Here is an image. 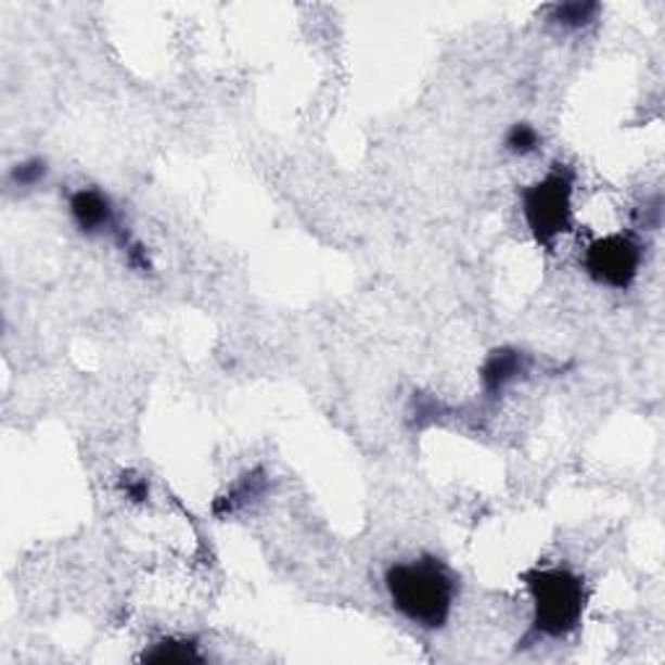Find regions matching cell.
<instances>
[{
	"mask_svg": "<svg viewBox=\"0 0 665 665\" xmlns=\"http://www.w3.org/2000/svg\"><path fill=\"white\" fill-rule=\"evenodd\" d=\"M123 489L125 494H128V499H133V502H146L149 499L146 478H125Z\"/></svg>",
	"mask_w": 665,
	"mask_h": 665,
	"instance_id": "12",
	"label": "cell"
},
{
	"mask_svg": "<svg viewBox=\"0 0 665 665\" xmlns=\"http://www.w3.org/2000/svg\"><path fill=\"white\" fill-rule=\"evenodd\" d=\"M48 177V162L44 159H26L11 169V182L16 188H37Z\"/></svg>",
	"mask_w": 665,
	"mask_h": 665,
	"instance_id": "11",
	"label": "cell"
},
{
	"mask_svg": "<svg viewBox=\"0 0 665 665\" xmlns=\"http://www.w3.org/2000/svg\"><path fill=\"white\" fill-rule=\"evenodd\" d=\"M533 601V629L549 640H562L583 622L585 585L575 572L562 567H538L525 575Z\"/></svg>",
	"mask_w": 665,
	"mask_h": 665,
	"instance_id": "2",
	"label": "cell"
},
{
	"mask_svg": "<svg viewBox=\"0 0 665 665\" xmlns=\"http://www.w3.org/2000/svg\"><path fill=\"white\" fill-rule=\"evenodd\" d=\"M143 661L151 663H201L203 655L197 653V648L190 640H162L151 644V650L143 653Z\"/></svg>",
	"mask_w": 665,
	"mask_h": 665,
	"instance_id": "8",
	"label": "cell"
},
{
	"mask_svg": "<svg viewBox=\"0 0 665 665\" xmlns=\"http://www.w3.org/2000/svg\"><path fill=\"white\" fill-rule=\"evenodd\" d=\"M583 266L592 281L609 289H627L642 266V247L627 234H609L590 242Z\"/></svg>",
	"mask_w": 665,
	"mask_h": 665,
	"instance_id": "4",
	"label": "cell"
},
{
	"mask_svg": "<svg viewBox=\"0 0 665 665\" xmlns=\"http://www.w3.org/2000/svg\"><path fill=\"white\" fill-rule=\"evenodd\" d=\"M263 491H266V476H263L260 471L247 473V476H242L234 486H229V491L223 494V497L216 499L214 512L216 515H234L236 510L247 507L255 497H260Z\"/></svg>",
	"mask_w": 665,
	"mask_h": 665,
	"instance_id": "7",
	"label": "cell"
},
{
	"mask_svg": "<svg viewBox=\"0 0 665 665\" xmlns=\"http://www.w3.org/2000/svg\"><path fill=\"white\" fill-rule=\"evenodd\" d=\"M71 219L78 227V232L99 236V234H115L120 240V245L125 247L130 242V236L120 229V221H117L115 208H112L110 197L97 188H81L71 195L68 201Z\"/></svg>",
	"mask_w": 665,
	"mask_h": 665,
	"instance_id": "5",
	"label": "cell"
},
{
	"mask_svg": "<svg viewBox=\"0 0 665 665\" xmlns=\"http://www.w3.org/2000/svg\"><path fill=\"white\" fill-rule=\"evenodd\" d=\"M395 609L421 629H443L456 603V579L437 559L398 562L385 575Z\"/></svg>",
	"mask_w": 665,
	"mask_h": 665,
	"instance_id": "1",
	"label": "cell"
},
{
	"mask_svg": "<svg viewBox=\"0 0 665 665\" xmlns=\"http://www.w3.org/2000/svg\"><path fill=\"white\" fill-rule=\"evenodd\" d=\"M520 203L538 245L551 247L572 223V175L562 167L551 169L543 180L520 193Z\"/></svg>",
	"mask_w": 665,
	"mask_h": 665,
	"instance_id": "3",
	"label": "cell"
},
{
	"mask_svg": "<svg viewBox=\"0 0 665 665\" xmlns=\"http://www.w3.org/2000/svg\"><path fill=\"white\" fill-rule=\"evenodd\" d=\"M598 3H564L554 9V22L564 29H583L590 22H596Z\"/></svg>",
	"mask_w": 665,
	"mask_h": 665,
	"instance_id": "9",
	"label": "cell"
},
{
	"mask_svg": "<svg viewBox=\"0 0 665 665\" xmlns=\"http://www.w3.org/2000/svg\"><path fill=\"white\" fill-rule=\"evenodd\" d=\"M504 146L510 154L528 156L533 154V151H538V146H541V136H538V130L533 128V125L515 123L510 130H507Z\"/></svg>",
	"mask_w": 665,
	"mask_h": 665,
	"instance_id": "10",
	"label": "cell"
},
{
	"mask_svg": "<svg viewBox=\"0 0 665 665\" xmlns=\"http://www.w3.org/2000/svg\"><path fill=\"white\" fill-rule=\"evenodd\" d=\"M528 354L517 351V348H497V351H491L489 357H486L484 367H481V387H484V395L497 398L512 382H517L523 374H528Z\"/></svg>",
	"mask_w": 665,
	"mask_h": 665,
	"instance_id": "6",
	"label": "cell"
}]
</instances>
